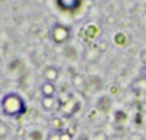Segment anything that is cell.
<instances>
[{
  "label": "cell",
  "mask_w": 146,
  "mask_h": 140,
  "mask_svg": "<svg viewBox=\"0 0 146 140\" xmlns=\"http://www.w3.org/2000/svg\"><path fill=\"white\" fill-rule=\"evenodd\" d=\"M101 53L98 51V50H89V51H86V60H89V61H92V63H95L98 58L96 57H94V55H100Z\"/></svg>",
  "instance_id": "12"
},
{
  "label": "cell",
  "mask_w": 146,
  "mask_h": 140,
  "mask_svg": "<svg viewBox=\"0 0 146 140\" xmlns=\"http://www.w3.org/2000/svg\"><path fill=\"white\" fill-rule=\"evenodd\" d=\"M73 85H75L76 89H82L86 85V80H85V77L82 75H75V77H73Z\"/></svg>",
  "instance_id": "9"
},
{
  "label": "cell",
  "mask_w": 146,
  "mask_h": 140,
  "mask_svg": "<svg viewBox=\"0 0 146 140\" xmlns=\"http://www.w3.org/2000/svg\"><path fill=\"white\" fill-rule=\"evenodd\" d=\"M58 3L64 9H73L79 5V0H58Z\"/></svg>",
  "instance_id": "10"
},
{
  "label": "cell",
  "mask_w": 146,
  "mask_h": 140,
  "mask_svg": "<svg viewBox=\"0 0 146 140\" xmlns=\"http://www.w3.org/2000/svg\"><path fill=\"white\" fill-rule=\"evenodd\" d=\"M47 140H62V131L58 130H50L47 134Z\"/></svg>",
  "instance_id": "11"
},
{
  "label": "cell",
  "mask_w": 146,
  "mask_h": 140,
  "mask_svg": "<svg viewBox=\"0 0 146 140\" xmlns=\"http://www.w3.org/2000/svg\"><path fill=\"white\" fill-rule=\"evenodd\" d=\"M2 111L5 115L12 117V118H16V117H21L25 114L27 107L23 99L18 95V93H7V95L3 96L2 99Z\"/></svg>",
  "instance_id": "1"
},
{
  "label": "cell",
  "mask_w": 146,
  "mask_h": 140,
  "mask_svg": "<svg viewBox=\"0 0 146 140\" xmlns=\"http://www.w3.org/2000/svg\"><path fill=\"white\" fill-rule=\"evenodd\" d=\"M92 140H108V136L102 130H96L92 134Z\"/></svg>",
  "instance_id": "13"
},
{
  "label": "cell",
  "mask_w": 146,
  "mask_h": 140,
  "mask_svg": "<svg viewBox=\"0 0 146 140\" xmlns=\"http://www.w3.org/2000/svg\"><path fill=\"white\" fill-rule=\"evenodd\" d=\"M133 90H136L137 93H143L146 92V80L145 79H139L133 83Z\"/></svg>",
  "instance_id": "8"
},
{
  "label": "cell",
  "mask_w": 146,
  "mask_h": 140,
  "mask_svg": "<svg viewBox=\"0 0 146 140\" xmlns=\"http://www.w3.org/2000/svg\"><path fill=\"white\" fill-rule=\"evenodd\" d=\"M139 58H140L142 64H143V66H146V48H143V50L140 51V54H139Z\"/></svg>",
  "instance_id": "17"
},
{
  "label": "cell",
  "mask_w": 146,
  "mask_h": 140,
  "mask_svg": "<svg viewBox=\"0 0 146 140\" xmlns=\"http://www.w3.org/2000/svg\"><path fill=\"white\" fill-rule=\"evenodd\" d=\"M69 38H70V29L62 25V23H56L51 29V40L57 45H60V44H64Z\"/></svg>",
  "instance_id": "2"
},
{
  "label": "cell",
  "mask_w": 146,
  "mask_h": 140,
  "mask_svg": "<svg viewBox=\"0 0 146 140\" xmlns=\"http://www.w3.org/2000/svg\"><path fill=\"white\" fill-rule=\"evenodd\" d=\"M129 140H145V137L140 134V133H131Z\"/></svg>",
  "instance_id": "16"
},
{
  "label": "cell",
  "mask_w": 146,
  "mask_h": 140,
  "mask_svg": "<svg viewBox=\"0 0 146 140\" xmlns=\"http://www.w3.org/2000/svg\"><path fill=\"white\" fill-rule=\"evenodd\" d=\"M7 131H9V128L5 123H0V139H3L7 136Z\"/></svg>",
  "instance_id": "14"
},
{
  "label": "cell",
  "mask_w": 146,
  "mask_h": 140,
  "mask_svg": "<svg viewBox=\"0 0 146 140\" xmlns=\"http://www.w3.org/2000/svg\"><path fill=\"white\" fill-rule=\"evenodd\" d=\"M51 130H58V131L66 130L64 128V118L62 115H53L51 117Z\"/></svg>",
  "instance_id": "7"
},
{
  "label": "cell",
  "mask_w": 146,
  "mask_h": 140,
  "mask_svg": "<svg viewBox=\"0 0 146 140\" xmlns=\"http://www.w3.org/2000/svg\"><path fill=\"white\" fill-rule=\"evenodd\" d=\"M44 79L47 80V82H54L58 79V75H60V72H58V69L56 67V66H48V67H45L44 69Z\"/></svg>",
  "instance_id": "6"
},
{
  "label": "cell",
  "mask_w": 146,
  "mask_h": 140,
  "mask_svg": "<svg viewBox=\"0 0 146 140\" xmlns=\"http://www.w3.org/2000/svg\"><path fill=\"white\" fill-rule=\"evenodd\" d=\"M62 140H73V134L69 130H63L62 131Z\"/></svg>",
  "instance_id": "15"
},
{
  "label": "cell",
  "mask_w": 146,
  "mask_h": 140,
  "mask_svg": "<svg viewBox=\"0 0 146 140\" xmlns=\"http://www.w3.org/2000/svg\"><path fill=\"white\" fill-rule=\"evenodd\" d=\"M40 92H41V96L42 98H54L56 93H57V88L53 82H47L44 80L41 86H40Z\"/></svg>",
  "instance_id": "4"
},
{
  "label": "cell",
  "mask_w": 146,
  "mask_h": 140,
  "mask_svg": "<svg viewBox=\"0 0 146 140\" xmlns=\"http://www.w3.org/2000/svg\"><path fill=\"white\" fill-rule=\"evenodd\" d=\"M98 45H101V47H98V51H100V53H101V51H105V50L108 48V45H107V42H105V41H101Z\"/></svg>",
  "instance_id": "18"
},
{
  "label": "cell",
  "mask_w": 146,
  "mask_h": 140,
  "mask_svg": "<svg viewBox=\"0 0 146 140\" xmlns=\"http://www.w3.org/2000/svg\"><path fill=\"white\" fill-rule=\"evenodd\" d=\"M41 107L47 112H53V111L58 110L60 102H58V99L56 96L54 98H41Z\"/></svg>",
  "instance_id": "5"
},
{
  "label": "cell",
  "mask_w": 146,
  "mask_h": 140,
  "mask_svg": "<svg viewBox=\"0 0 146 140\" xmlns=\"http://www.w3.org/2000/svg\"><path fill=\"white\" fill-rule=\"evenodd\" d=\"M78 110H79V102L73 96L69 101H66L64 104H60V107H58V111H60L63 118H70V117H73Z\"/></svg>",
  "instance_id": "3"
}]
</instances>
